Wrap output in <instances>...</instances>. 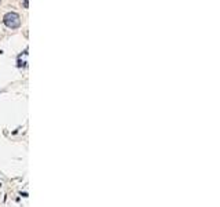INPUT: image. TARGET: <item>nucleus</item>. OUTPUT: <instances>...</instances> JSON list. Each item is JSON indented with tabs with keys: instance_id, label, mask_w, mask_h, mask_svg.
Segmentation results:
<instances>
[{
	"instance_id": "1",
	"label": "nucleus",
	"mask_w": 220,
	"mask_h": 207,
	"mask_svg": "<svg viewBox=\"0 0 220 207\" xmlns=\"http://www.w3.org/2000/svg\"><path fill=\"white\" fill-rule=\"evenodd\" d=\"M3 21H4V25H6L7 28H11V29H15V28H19V25H21V17L18 15L17 12H7L4 18H3Z\"/></svg>"
},
{
	"instance_id": "2",
	"label": "nucleus",
	"mask_w": 220,
	"mask_h": 207,
	"mask_svg": "<svg viewBox=\"0 0 220 207\" xmlns=\"http://www.w3.org/2000/svg\"><path fill=\"white\" fill-rule=\"evenodd\" d=\"M23 7H25V8L29 7V0H23Z\"/></svg>"
},
{
	"instance_id": "3",
	"label": "nucleus",
	"mask_w": 220,
	"mask_h": 207,
	"mask_svg": "<svg viewBox=\"0 0 220 207\" xmlns=\"http://www.w3.org/2000/svg\"><path fill=\"white\" fill-rule=\"evenodd\" d=\"M0 1H1V0H0Z\"/></svg>"
}]
</instances>
